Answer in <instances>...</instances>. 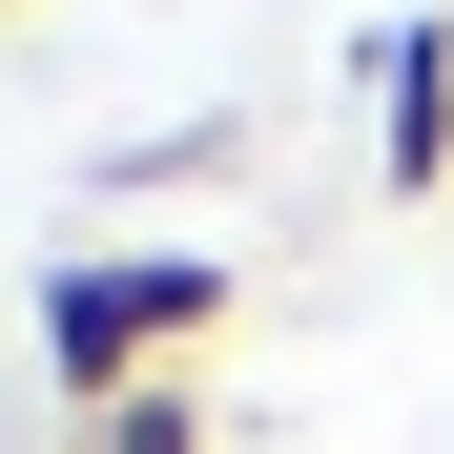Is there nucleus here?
Returning <instances> with one entry per match:
<instances>
[{"label": "nucleus", "mask_w": 454, "mask_h": 454, "mask_svg": "<svg viewBox=\"0 0 454 454\" xmlns=\"http://www.w3.org/2000/svg\"><path fill=\"white\" fill-rule=\"evenodd\" d=\"M372 166H393V207L454 186V21H393V62H372Z\"/></svg>", "instance_id": "2"}, {"label": "nucleus", "mask_w": 454, "mask_h": 454, "mask_svg": "<svg viewBox=\"0 0 454 454\" xmlns=\"http://www.w3.org/2000/svg\"><path fill=\"white\" fill-rule=\"evenodd\" d=\"M104 454H207V413H186V393H124V413H104Z\"/></svg>", "instance_id": "3"}, {"label": "nucleus", "mask_w": 454, "mask_h": 454, "mask_svg": "<svg viewBox=\"0 0 454 454\" xmlns=\"http://www.w3.org/2000/svg\"><path fill=\"white\" fill-rule=\"evenodd\" d=\"M0 21H21V0H0Z\"/></svg>", "instance_id": "4"}, {"label": "nucleus", "mask_w": 454, "mask_h": 454, "mask_svg": "<svg viewBox=\"0 0 454 454\" xmlns=\"http://www.w3.org/2000/svg\"><path fill=\"white\" fill-rule=\"evenodd\" d=\"M207 331H227V248H62L42 269V372L83 413L166 393V351H207Z\"/></svg>", "instance_id": "1"}]
</instances>
